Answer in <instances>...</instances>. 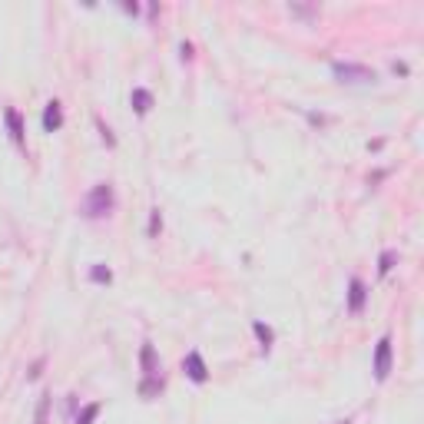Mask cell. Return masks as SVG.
<instances>
[{"label": "cell", "mask_w": 424, "mask_h": 424, "mask_svg": "<svg viewBox=\"0 0 424 424\" xmlns=\"http://www.w3.org/2000/svg\"><path fill=\"white\" fill-rule=\"evenodd\" d=\"M113 205H116V196H113V186L110 183H96L87 192V199L80 203V212L87 216V219H103V216H110Z\"/></svg>", "instance_id": "cell-1"}, {"label": "cell", "mask_w": 424, "mask_h": 424, "mask_svg": "<svg viewBox=\"0 0 424 424\" xmlns=\"http://www.w3.org/2000/svg\"><path fill=\"white\" fill-rule=\"evenodd\" d=\"M332 74L338 83H375L378 80V74L371 67H365V63H345V60H335Z\"/></svg>", "instance_id": "cell-2"}, {"label": "cell", "mask_w": 424, "mask_h": 424, "mask_svg": "<svg viewBox=\"0 0 424 424\" xmlns=\"http://www.w3.org/2000/svg\"><path fill=\"white\" fill-rule=\"evenodd\" d=\"M391 361H394V355H391V335H381L378 345H375V361H371L375 381H388V375H391Z\"/></svg>", "instance_id": "cell-3"}, {"label": "cell", "mask_w": 424, "mask_h": 424, "mask_svg": "<svg viewBox=\"0 0 424 424\" xmlns=\"http://www.w3.org/2000/svg\"><path fill=\"white\" fill-rule=\"evenodd\" d=\"M140 368H143V381H163V365H159L153 342H143V348H140Z\"/></svg>", "instance_id": "cell-4"}, {"label": "cell", "mask_w": 424, "mask_h": 424, "mask_svg": "<svg viewBox=\"0 0 424 424\" xmlns=\"http://www.w3.org/2000/svg\"><path fill=\"white\" fill-rule=\"evenodd\" d=\"M183 371L189 381H196V385H205L209 381V368H205V358L199 355V351H189L183 358Z\"/></svg>", "instance_id": "cell-5"}, {"label": "cell", "mask_w": 424, "mask_h": 424, "mask_svg": "<svg viewBox=\"0 0 424 424\" xmlns=\"http://www.w3.org/2000/svg\"><path fill=\"white\" fill-rule=\"evenodd\" d=\"M365 302H368V285H365L361 278H351L348 282V312L358 315L365 309Z\"/></svg>", "instance_id": "cell-6"}, {"label": "cell", "mask_w": 424, "mask_h": 424, "mask_svg": "<svg viewBox=\"0 0 424 424\" xmlns=\"http://www.w3.org/2000/svg\"><path fill=\"white\" fill-rule=\"evenodd\" d=\"M43 133H56V129L63 126V107L56 103V100H50L47 107H43Z\"/></svg>", "instance_id": "cell-7"}, {"label": "cell", "mask_w": 424, "mask_h": 424, "mask_svg": "<svg viewBox=\"0 0 424 424\" xmlns=\"http://www.w3.org/2000/svg\"><path fill=\"white\" fill-rule=\"evenodd\" d=\"M3 123L10 129V140H14L17 146H23V116H20L14 107H7V110H3Z\"/></svg>", "instance_id": "cell-8"}, {"label": "cell", "mask_w": 424, "mask_h": 424, "mask_svg": "<svg viewBox=\"0 0 424 424\" xmlns=\"http://www.w3.org/2000/svg\"><path fill=\"white\" fill-rule=\"evenodd\" d=\"M129 103H133L136 116H146V113L153 110V93H149L146 87H136V90L129 93Z\"/></svg>", "instance_id": "cell-9"}, {"label": "cell", "mask_w": 424, "mask_h": 424, "mask_svg": "<svg viewBox=\"0 0 424 424\" xmlns=\"http://www.w3.org/2000/svg\"><path fill=\"white\" fill-rule=\"evenodd\" d=\"M252 332H256V338H258V345H262V351H269L272 348V342H276V335H272V328L265 325V322H252Z\"/></svg>", "instance_id": "cell-10"}, {"label": "cell", "mask_w": 424, "mask_h": 424, "mask_svg": "<svg viewBox=\"0 0 424 424\" xmlns=\"http://www.w3.org/2000/svg\"><path fill=\"white\" fill-rule=\"evenodd\" d=\"M100 411H103V405H100V401H90V405H83V411L76 414L74 424H93L96 418H100Z\"/></svg>", "instance_id": "cell-11"}, {"label": "cell", "mask_w": 424, "mask_h": 424, "mask_svg": "<svg viewBox=\"0 0 424 424\" xmlns=\"http://www.w3.org/2000/svg\"><path fill=\"white\" fill-rule=\"evenodd\" d=\"M90 282H96V285H110L113 282V269L110 265H103V262H96L90 269Z\"/></svg>", "instance_id": "cell-12"}, {"label": "cell", "mask_w": 424, "mask_h": 424, "mask_svg": "<svg viewBox=\"0 0 424 424\" xmlns=\"http://www.w3.org/2000/svg\"><path fill=\"white\" fill-rule=\"evenodd\" d=\"M50 405H54V398H50V394H40L37 414H34V424H50Z\"/></svg>", "instance_id": "cell-13"}, {"label": "cell", "mask_w": 424, "mask_h": 424, "mask_svg": "<svg viewBox=\"0 0 424 424\" xmlns=\"http://www.w3.org/2000/svg\"><path fill=\"white\" fill-rule=\"evenodd\" d=\"M163 232V212L159 209H149V229H146V236L149 239H156Z\"/></svg>", "instance_id": "cell-14"}, {"label": "cell", "mask_w": 424, "mask_h": 424, "mask_svg": "<svg viewBox=\"0 0 424 424\" xmlns=\"http://www.w3.org/2000/svg\"><path fill=\"white\" fill-rule=\"evenodd\" d=\"M394 262H398V252H394V249L381 252V258H378V272H381V276H388V272L394 269Z\"/></svg>", "instance_id": "cell-15"}, {"label": "cell", "mask_w": 424, "mask_h": 424, "mask_svg": "<svg viewBox=\"0 0 424 424\" xmlns=\"http://www.w3.org/2000/svg\"><path fill=\"white\" fill-rule=\"evenodd\" d=\"M96 126H100V136H103V143H107V146H116V140H113V133H110V129L103 126L100 120H96Z\"/></svg>", "instance_id": "cell-16"}, {"label": "cell", "mask_w": 424, "mask_h": 424, "mask_svg": "<svg viewBox=\"0 0 424 424\" xmlns=\"http://www.w3.org/2000/svg\"><path fill=\"white\" fill-rule=\"evenodd\" d=\"M179 54H183V60H192V43H179Z\"/></svg>", "instance_id": "cell-17"}, {"label": "cell", "mask_w": 424, "mask_h": 424, "mask_svg": "<svg viewBox=\"0 0 424 424\" xmlns=\"http://www.w3.org/2000/svg\"><path fill=\"white\" fill-rule=\"evenodd\" d=\"M40 368H43V358H40L37 365H34V368H30V378H40Z\"/></svg>", "instance_id": "cell-18"}, {"label": "cell", "mask_w": 424, "mask_h": 424, "mask_svg": "<svg viewBox=\"0 0 424 424\" xmlns=\"http://www.w3.org/2000/svg\"><path fill=\"white\" fill-rule=\"evenodd\" d=\"M338 424H351V421H338Z\"/></svg>", "instance_id": "cell-19"}]
</instances>
